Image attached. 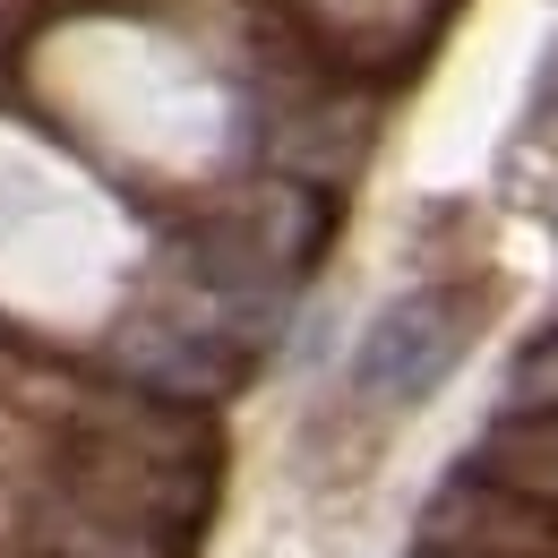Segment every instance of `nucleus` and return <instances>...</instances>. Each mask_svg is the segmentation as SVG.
Segmentation results:
<instances>
[{
	"mask_svg": "<svg viewBox=\"0 0 558 558\" xmlns=\"http://www.w3.org/2000/svg\"><path fill=\"white\" fill-rule=\"evenodd\" d=\"M464 352H473V301L447 292V283H421V292L387 301L361 327V344H352V396L361 404H387V413L429 404Z\"/></svg>",
	"mask_w": 558,
	"mask_h": 558,
	"instance_id": "nucleus-1",
	"label": "nucleus"
},
{
	"mask_svg": "<svg viewBox=\"0 0 558 558\" xmlns=\"http://www.w3.org/2000/svg\"><path fill=\"white\" fill-rule=\"evenodd\" d=\"M421 550H438V558H550L558 524H550V507H533V498H515L507 482H489V473L464 464L456 482L429 489Z\"/></svg>",
	"mask_w": 558,
	"mask_h": 558,
	"instance_id": "nucleus-2",
	"label": "nucleus"
},
{
	"mask_svg": "<svg viewBox=\"0 0 558 558\" xmlns=\"http://www.w3.org/2000/svg\"><path fill=\"white\" fill-rule=\"evenodd\" d=\"M121 361L138 369L146 387H163V396H223L232 378H241V352L215 344L207 327H138Z\"/></svg>",
	"mask_w": 558,
	"mask_h": 558,
	"instance_id": "nucleus-3",
	"label": "nucleus"
},
{
	"mask_svg": "<svg viewBox=\"0 0 558 558\" xmlns=\"http://www.w3.org/2000/svg\"><path fill=\"white\" fill-rule=\"evenodd\" d=\"M473 473H489V482H507L515 498H533V507L558 515V413L489 421V438L473 447Z\"/></svg>",
	"mask_w": 558,
	"mask_h": 558,
	"instance_id": "nucleus-4",
	"label": "nucleus"
},
{
	"mask_svg": "<svg viewBox=\"0 0 558 558\" xmlns=\"http://www.w3.org/2000/svg\"><path fill=\"white\" fill-rule=\"evenodd\" d=\"M515 413H558V336L524 352V369H515Z\"/></svg>",
	"mask_w": 558,
	"mask_h": 558,
	"instance_id": "nucleus-5",
	"label": "nucleus"
},
{
	"mask_svg": "<svg viewBox=\"0 0 558 558\" xmlns=\"http://www.w3.org/2000/svg\"><path fill=\"white\" fill-rule=\"evenodd\" d=\"M421 558H438V550H421Z\"/></svg>",
	"mask_w": 558,
	"mask_h": 558,
	"instance_id": "nucleus-6",
	"label": "nucleus"
}]
</instances>
